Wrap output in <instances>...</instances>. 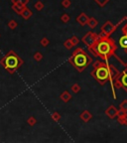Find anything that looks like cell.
Returning a JSON list of instances; mask_svg holds the SVG:
<instances>
[{
	"mask_svg": "<svg viewBox=\"0 0 127 143\" xmlns=\"http://www.w3.org/2000/svg\"><path fill=\"white\" fill-rule=\"evenodd\" d=\"M93 69L90 72V75L96 82L104 86L106 82H109V68L107 61H95L93 63Z\"/></svg>",
	"mask_w": 127,
	"mask_h": 143,
	"instance_id": "3",
	"label": "cell"
},
{
	"mask_svg": "<svg viewBox=\"0 0 127 143\" xmlns=\"http://www.w3.org/2000/svg\"><path fill=\"white\" fill-rule=\"evenodd\" d=\"M89 16L86 15L85 13H81L76 18V22L80 24V25H81V26H85L86 24H87V21H89Z\"/></svg>",
	"mask_w": 127,
	"mask_h": 143,
	"instance_id": "9",
	"label": "cell"
},
{
	"mask_svg": "<svg viewBox=\"0 0 127 143\" xmlns=\"http://www.w3.org/2000/svg\"><path fill=\"white\" fill-rule=\"evenodd\" d=\"M29 122H30V124H35V122H36V120H35V118L34 117H32V118H30V120H29Z\"/></svg>",
	"mask_w": 127,
	"mask_h": 143,
	"instance_id": "27",
	"label": "cell"
},
{
	"mask_svg": "<svg viewBox=\"0 0 127 143\" xmlns=\"http://www.w3.org/2000/svg\"><path fill=\"white\" fill-rule=\"evenodd\" d=\"M61 117H62L61 116V114H60L59 112H57V111L52 114V118H53L54 121H59L60 119H61Z\"/></svg>",
	"mask_w": 127,
	"mask_h": 143,
	"instance_id": "21",
	"label": "cell"
},
{
	"mask_svg": "<svg viewBox=\"0 0 127 143\" xmlns=\"http://www.w3.org/2000/svg\"><path fill=\"white\" fill-rule=\"evenodd\" d=\"M64 47L66 48L67 50H72V48L75 47L74 46V44L72 43V41H71V38H69L65 41V43H64Z\"/></svg>",
	"mask_w": 127,
	"mask_h": 143,
	"instance_id": "15",
	"label": "cell"
},
{
	"mask_svg": "<svg viewBox=\"0 0 127 143\" xmlns=\"http://www.w3.org/2000/svg\"><path fill=\"white\" fill-rule=\"evenodd\" d=\"M119 110H122L124 112H127V100H124L119 105Z\"/></svg>",
	"mask_w": 127,
	"mask_h": 143,
	"instance_id": "17",
	"label": "cell"
},
{
	"mask_svg": "<svg viewBox=\"0 0 127 143\" xmlns=\"http://www.w3.org/2000/svg\"><path fill=\"white\" fill-rule=\"evenodd\" d=\"M71 41H72V43L74 44V46L76 47L77 44L80 43V39L76 37V36H72V38H71Z\"/></svg>",
	"mask_w": 127,
	"mask_h": 143,
	"instance_id": "22",
	"label": "cell"
},
{
	"mask_svg": "<svg viewBox=\"0 0 127 143\" xmlns=\"http://www.w3.org/2000/svg\"><path fill=\"white\" fill-rule=\"evenodd\" d=\"M98 37H99L98 34L94 33L92 31H89V32H87V33L81 38V42L85 44V46H87V48H90L94 45V43L96 42V40L98 39Z\"/></svg>",
	"mask_w": 127,
	"mask_h": 143,
	"instance_id": "6",
	"label": "cell"
},
{
	"mask_svg": "<svg viewBox=\"0 0 127 143\" xmlns=\"http://www.w3.org/2000/svg\"><path fill=\"white\" fill-rule=\"evenodd\" d=\"M126 19H127V16L123 17L122 19L117 23V24H113L111 21H106L105 23L101 26V28H100V31H101V33H100V34L110 37V35L113 34L115 31H116V29L119 27V25H121V24H122L123 22L125 21Z\"/></svg>",
	"mask_w": 127,
	"mask_h": 143,
	"instance_id": "4",
	"label": "cell"
},
{
	"mask_svg": "<svg viewBox=\"0 0 127 143\" xmlns=\"http://www.w3.org/2000/svg\"><path fill=\"white\" fill-rule=\"evenodd\" d=\"M60 98L63 100L64 102H69L70 100H72V95H71L68 91H65L64 92H62V93H61V95H60Z\"/></svg>",
	"mask_w": 127,
	"mask_h": 143,
	"instance_id": "13",
	"label": "cell"
},
{
	"mask_svg": "<svg viewBox=\"0 0 127 143\" xmlns=\"http://www.w3.org/2000/svg\"><path fill=\"white\" fill-rule=\"evenodd\" d=\"M119 47L122 49L127 55V35H122L119 38Z\"/></svg>",
	"mask_w": 127,
	"mask_h": 143,
	"instance_id": "11",
	"label": "cell"
},
{
	"mask_svg": "<svg viewBox=\"0 0 127 143\" xmlns=\"http://www.w3.org/2000/svg\"><path fill=\"white\" fill-rule=\"evenodd\" d=\"M35 7H36V9H37V10H42V9L44 8V4H43L42 2H40V1H39V2H37V3H36Z\"/></svg>",
	"mask_w": 127,
	"mask_h": 143,
	"instance_id": "23",
	"label": "cell"
},
{
	"mask_svg": "<svg viewBox=\"0 0 127 143\" xmlns=\"http://www.w3.org/2000/svg\"><path fill=\"white\" fill-rule=\"evenodd\" d=\"M80 118H81L84 122H89V120H91V118H92V113L90 112V111H89V110H84V111L81 113Z\"/></svg>",
	"mask_w": 127,
	"mask_h": 143,
	"instance_id": "12",
	"label": "cell"
},
{
	"mask_svg": "<svg viewBox=\"0 0 127 143\" xmlns=\"http://www.w3.org/2000/svg\"><path fill=\"white\" fill-rule=\"evenodd\" d=\"M117 46L114 40L108 36L99 34L98 39L92 47L89 48V51L93 56L98 57L102 61H108L110 57H114Z\"/></svg>",
	"mask_w": 127,
	"mask_h": 143,
	"instance_id": "1",
	"label": "cell"
},
{
	"mask_svg": "<svg viewBox=\"0 0 127 143\" xmlns=\"http://www.w3.org/2000/svg\"><path fill=\"white\" fill-rule=\"evenodd\" d=\"M70 20H71V16H70L69 14L65 13L61 16V21L63 22V23H69Z\"/></svg>",
	"mask_w": 127,
	"mask_h": 143,
	"instance_id": "18",
	"label": "cell"
},
{
	"mask_svg": "<svg viewBox=\"0 0 127 143\" xmlns=\"http://www.w3.org/2000/svg\"><path fill=\"white\" fill-rule=\"evenodd\" d=\"M118 112H119V110L115 107L114 105H109V106L105 109V114L109 117V118H111V119H113V118H115V117L117 116V115H118Z\"/></svg>",
	"mask_w": 127,
	"mask_h": 143,
	"instance_id": "8",
	"label": "cell"
},
{
	"mask_svg": "<svg viewBox=\"0 0 127 143\" xmlns=\"http://www.w3.org/2000/svg\"><path fill=\"white\" fill-rule=\"evenodd\" d=\"M94 1H95V3H96L99 7H104L110 0H94Z\"/></svg>",
	"mask_w": 127,
	"mask_h": 143,
	"instance_id": "20",
	"label": "cell"
},
{
	"mask_svg": "<svg viewBox=\"0 0 127 143\" xmlns=\"http://www.w3.org/2000/svg\"><path fill=\"white\" fill-rule=\"evenodd\" d=\"M121 31H122L123 35H127V19H126V23L123 25L122 29H121Z\"/></svg>",
	"mask_w": 127,
	"mask_h": 143,
	"instance_id": "26",
	"label": "cell"
},
{
	"mask_svg": "<svg viewBox=\"0 0 127 143\" xmlns=\"http://www.w3.org/2000/svg\"><path fill=\"white\" fill-rule=\"evenodd\" d=\"M113 86L116 88H122L127 92V68L119 73L117 78L114 80Z\"/></svg>",
	"mask_w": 127,
	"mask_h": 143,
	"instance_id": "5",
	"label": "cell"
},
{
	"mask_svg": "<svg viewBox=\"0 0 127 143\" xmlns=\"http://www.w3.org/2000/svg\"><path fill=\"white\" fill-rule=\"evenodd\" d=\"M117 121L121 125H127V112L119 110L118 115H117Z\"/></svg>",
	"mask_w": 127,
	"mask_h": 143,
	"instance_id": "10",
	"label": "cell"
},
{
	"mask_svg": "<svg viewBox=\"0 0 127 143\" xmlns=\"http://www.w3.org/2000/svg\"><path fill=\"white\" fill-rule=\"evenodd\" d=\"M69 63L81 73L92 63V58L82 48H76L69 59Z\"/></svg>",
	"mask_w": 127,
	"mask_h": 143,
	"instance_id": "2",
	"label": "cell"
},
{
	"mask_svg": "<svg viewBox=\"0 0 127 143\" xmlns=\"http://www.w3.org/2000/svg\"><path fill=\"white\" fill-rule=\"evenodd\" d=\"M49 43H50V41L47 39V38H43L42 41H41V44H42L44 47H46V46H48L49 45Z\"/></svg>",
	"mask_w": 127,
	"mask_h": 143,
	"instance_id": "25",
	"label": "cell"
},
{
	"mask_svg": "<svg viewBox=\"0 0 127 143\" xmlns=\"http://www.w3.org/2000/svg\"><path fill=\"white\" fill-rule=\"evenodd\" d=\"M61 4H62L64 8H70L72 6V1L71 0H62Z\"/></svg>",
	"mask_w": 127,
	"mask_h": 143,
	"instance_id": "19",
	"label": "cell"
},
{
	"mask_svg": "<svg viewBox=\"0 0 127 143\" xmlns=\"http://www.w3.org/2000/svg\"><path fill=\"white\" fill-rule=\"evenodd\" d=\"M87 26L90 28V29H95L96 26L98 25V21L93 17H89V21H87Z\"/></svg>",
	"mask_w": 127,
	"mask_h": 143,
	"instance_id": "14",
	"label": "cell"
},
{
	"mask_svg": "<svg viewBox=\"0 0 127 143\" xmlns=\"http://www.w3.org/2000/svg\"><path fill=\"white\" fill-rule=\"evenodd\" d=\"M42 54L41 53H37V54H35V56H34V59L36 60V61H41L42 60Z\"/></svg>",
	"mask_w": 127,
	"mask_h": 143,
	"instance_id": "24",
	"label": "cell"
},
{
	"mask_svg": "<svg viewBox=\"0 0 127 143\" xmlns=\"http://www.w3.org/2000/svg\"><path fill=\"white\" fill-rule=\"evenodd\" d=\"M5 65H6V68L9 70H15L17 69L19 65H20V60L17 56L15 55H11L6 58L5 60Z\"/></svg>",
	"mask_w": 127,
	"mask_h": 143,
	"instance_id": "7",
	"label": "cell"
},
{
	"mask_svg": "<svg viewBox=\"0 0 127 143\" xmlns=\"http://www.w3.org/2000/svg\"><path fill=\"white\" fill-rule=\"evenodd\" d=\"M81 87L79 83H74L72 86V87H71V90H72V91L74 93H79L81 91Z\"/></svg>",
	"mask_w": 127,
	"mask_h": 143,
	"instance_id": "16",
	"label": "cell"
}]
</instances>
